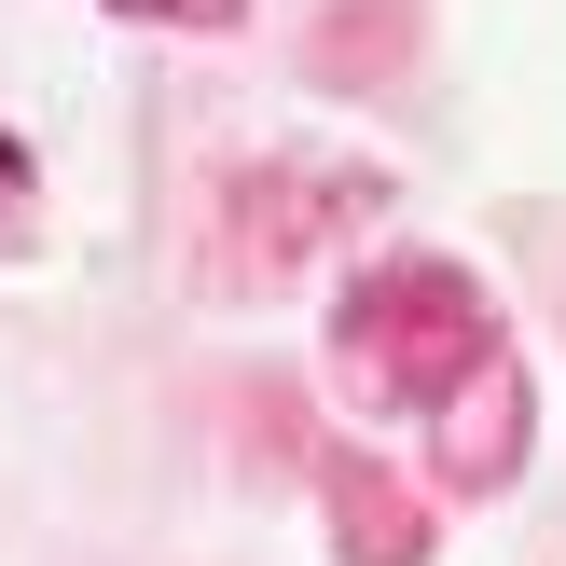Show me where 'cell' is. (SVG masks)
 <instances>
[{"mask_svg":"<svg viewBox=\"0 0 566 566\" xmlns=\"http://www.w3.org/2000/svg\"><path fill=\"white\" fill-rule=\"evenodd\" d=\"M332 346H346V374L374 387V401L429 415L457 374H497V304L470 291L457 263H429V249H387L374 276H346V304H332Z\"/></svg>","mask_w":566,"mask_h":566,"instance_id":"cell-1","label":"cell"},{"mask_svg":"<svg viewBox=\"0 0 566 566\" xmlns=\"http://www.w3.org/2000/svg\"><path fill=\"white\" fill-rule=\"evenodd\" d=\"M359 208H374V180H359V166H249V180L221 193L208 263L235 276V291H276V276H291L304 249H332Z\"/></svg>","mask_w":566,"mask_h":566,"instance_id":"cell-2","label":"cell"},{"mask_svg":"<svg viewBox=\"0 0 566 566\" xmlns=\"http://www.w3.org/2000/svg\"><path fill=\"white\" fill-rule=\"evenodd\" d=\"M111 14H138V28H235L249 0H111Z\"/></svg>","mask_w":566,"mask_h":566,"instance_id":"cell-3","label":"cell"},{"mask_svg":"<svg viewBox=\"0 0 566 566\" xmlns=\"http://www.w3.org/2000/svg\"><path fill=\"white\" fill-rule=\"evenodd\" d=\"M28 221V138H0V235Z\"/></svg>","mask_w":566,"mask_h":566,"instance_id":"cell-4","label":"cell"}]
</instances>
